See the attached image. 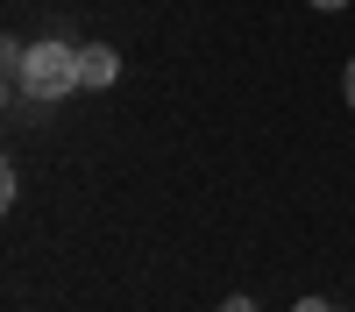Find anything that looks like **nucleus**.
Returning <instances> with one entry per match:
<instances>
[{"mask_svg":"<svg viewBox=\"0 0 355 312\" xmlns=\"http://www.w3.org/2000/svg\"><path fill=\"white\" fill-rule=\"evenodd\" d=\"M78 57H85V50L43 36V43H28V57L15 64V85H21L28 100H64L71 85H85V64H78Z\"/></svg>","mask_w":355,"mask_h":312,"instance_id":"nucleus-1","label":"nucleus"},{"mask_svg":"<svg viewBox=\"0 0 355 312\" xmlns=\"http://www.w3.org/2000/svg\"><path fill=\"white\" fill-rule=\"evenodd\" d=\"M78 64H85V85H93V93H107V85H114V78H121V57H114L107 43H93V50H85V57H78Z\"/></svg>","mask_w":355,"mask_h":312,"instance_id":"nucleus-2","label":"nucleus"},{"mask_svg":"<svg viewBox=\"0 0 355 312\" xmlns=\"http://www.w3.org/2000/svg\"><path fill=\"white\" fill-rule=\"evenodd\" d=\"M291 312H334L327 298H299V305H291Z\"/></svg>","mask_w":355,"mask_h":312,"instance_id":"nucleus-3","label":"nucleus"},{"mask_svg":"<svg viewBox=\"0 0 355 312\" xmlns=\"http://www.w3.org/2000/svg\"><path fill=\"white\" fill-rule=\"evenodd\" d=\"M220 312H256V305L249 298H220Z\"/></svg>","mask_w":355,"mask_h":312,"instance_id":"nucleus-4","label":"nucleus"},{"mask_svg":"<svg viewBox=\"0 0 355 312\" xmlns=\"http://www.w3.org/2000/svg\"><path fill=\"white\" fill-rule=\"evenodd\" d=\"M341 85H348V107H355V57H348V71H341Z\"/></svg>","mask_w":355,"mask_h":312,"instance_id":"nucleus-5","label":"nucleus"},{"mask_svg":"<svg viewBox=\"0 0 355 312\" xmlns=\"http://www.w3.org/2000/svg\"><path fill=\"white\" fill-rule=\"evenodd\" d=\"M313 8H327V15H334V8H348V0H313Z\"/></svg>","mask_w":355,"mask_h":312,"instance_id":"nucleus-6","label":"nucleus"}]
</instances>
